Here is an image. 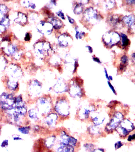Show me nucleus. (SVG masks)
Segmentation results:
<instances>
[{"instance_id": "nucleus-49", "label": "nucleus", "mask_w": 135, "mask_h": 152, "mask_svg": "<svg viewBox=\"0 0 135 152\" xmlns=\"http://www.w3.org/2000/svg\"><path fill=\"white\" fill-rule=\"evenodd\" d=\"M104 73H105V77H106V78L107 79L108 81H109V75H108L107 71V70L106 68L104 69Z\"/></svg>"}, {"instance_id": "nucleus-9", "label": "nucleus", "mask_w": 135, "mask_h": 152, "mask_svg": "<svg viewBox=\"0 0 135 152\" xmlns=\"http://www.w3.org/2000/svg\"><path fill=\"white\" fill-rule=\"evenodd\" d=\"M42 84L38 80L34 79L29 83L28 86V93L31 99L36 100L41 96L42 90Z\"/></svg>"}, {"instance_id": "nucleus-50", "label": "nucleus", "mask_w": 135, "mask_h": 152, "mask_svg": "<svg viewBox=\"0 0 135 152\" xmlns=\"http://www.w3.org/2000/svg\"><path fill=\"white\" fill-rule=\"evenodd\" d=\"M68 18V20H69V22H70V23L71 24H73V23H74V20L71 17L69 16H67Z\"/></svg>"}, {"instance_id": "nucleus-33", "label": "nucleus", "mask_w": 135, "mask_h": 152, "mask_svg": "<svg viewBox=\"0 0 135 152\" xmlns=\"http://www.w3.org/2000/svg\"><path fill=\"white\" fill-rule=\"evenodd\" d=\"M83 5L84 4L81 3V2L80 3H79V4H77L74 7V13L77 14H79L82 13L84 10Z\"/></svg>"}, {"instance_id": "nucleus-41", "label": "nucleus", "mask_w": 135, "mask_h": 152, "mask_svg": "<svg viewBox=\"0 0 135 152\" xmlns=\"http://www.w3.org/2000/svg\"><path fill=\"white\" fill-rule=\"evenodd\" d=\"M114 1H107V3L105 4V7L108 9L112 8L114 5Z\"/></svg>"}, {"instance_id": "nucleus-28", "label": "nucleus", "mask_w": 135, "mask_h": 152, "mask_svg": "<svg viewBox=\"0 0 135 152\" xmlns=\"http://www.w3.org/2000/svg\"><path fill=\"white\" fill-rule=\"evenodd\" d=\"M51 23L53 28L56 30H60L62 28L63 23L62 21L57 18L52 17L51 19Z\"/></svg>"}, {"instance_id": "nucleus-51", "label": "nucleus", "mask_w": 135, "mask_h": 152, "mask_svg": "<svg viewBox=\"0 0 135 152\" xmlns=\"http://www.w3.org/2000/svg\"><path fill=\"white\" fill-rule=\"evenodd\" d=\"M86 47H87V48L88 49V51H89V52H90V53H92L93 50H92V48L91 46H87Z\"/></svg>"}, {"instance_id": "nucleus-23", "label": "nucleus", "mask_w": 135, "mask_h": 152, "mask_svg": "<svg viewBox=\"0 0 135 152\" xmlns=\"http://www.w3.org/2000/svg\"><path fill=\"white\" fill-rule=\"evenodd\" d=\"M46 149L44 145V139L40 138L36 140L33 146L34 152H44Z\"/></svg>"}, {"instance_id": "nucleus-22", "label": "nucleus", "mask_w": 135, "mask_h": 152, "mask_svg": "<svg viewBox=\"0 0 135 152\" xmlns=\"http://www.w3.org/2000/svg\"><path fill=\"white\" fill-rule=\"evenodd\" d=\"M58 43L61 47H66L69 45L72 42L71 38L68 35L63 34L58 38Z\"/></svg>"}, {"instance_id": "nucleus-54", "label": "nucleus", "mask_w": 135, "mask_h": 152, "mask_svg": "<svg viewBox=\"0 0 135 152\" xmlns=\"http://www.w3.org/2000/svg\"><path fill=\"white\" fill-rule=\"evenodd\" d=\"M132 57L133 58L135 61V53H133L132 54Z\"/></svg>"}, {"instance_id": "nucleus-1", "label": "nucleus", "mask_w": 135, "mask_h": 152, "mask_svg": "<svg viewBox=\"0 0 135 152\" xmlns=\"http://www.w3.org/2000/svg\"><path fill=\"white\" fill-rule=\"evenodd\" d=\"M70 103L66 96H58L54 101L53 111L55 112L60 120H64L69 118L70 115Z\"/></svg>"}, {"instance_id": "nucleus-35", "label": "nucleus", "mask_w": 135, "mask_h": 152, "mask_svg": "<svg viewBox=\"0 0 135 152\" xmlns=\"http://www.w3.org/2000/svg\"><path fill=\"white\" fill-rule=\"evenodd\" d=\"M121 64L120 65V69L121 70H123L124 67L125 65L128 64V62L129 59L128 56L126 55H123L121 58Z\"/></svg>"}, {"instance_id": "nucleus-48", "label": "nucleus", "mask_w": 135, "mask_h": 152, "mask_svg": "<svg viewBox=\"0 0 135 152\" xmlns=\"http://www.w3.org/2000/svg\"><path fill=\"white\" fill-rule=\"evenodd\" d=\"M31 38L30 34L29 33H27L25 37V40L26 41H29Z\"/></svg>"}, {"instance_id": "nucleus-21", "label": "nucleus", "mask_w": 135, "mask_h": 152, "mask_svg": "<svg viewBox=\"0 0 135 152\" xmlns=\"http://www.w3.org/2000/svg\"><path fill=\"white\" fill-rule=\"evenodd\" d=\"M87 131L88 134L92 138L99 137L102 134V131L101 127L96 126L92 124L87 127Z\"/></svg>"}, {"instance_id": "nucleus-18", "label": "nucleus", "mask_w": 135, "mask_h": 152, "mask_svg": "<svg viewBox=\"0 0 135 152\" xmlns=\"http://www.w3.org/2000/svg\"><path fill=\"white\" fill-rule=\"evenodd\" d=\"M52 25L50 22L41 21L37 26V30L41 33L45 35H49L53 30Z\"/></svg>"}, {"instance_id": "nucleus-17", "label": "nucleus", "mask_w": 135, "mask_h": 152, "mask_svg": "<svg viewBox=\"0 0 135 152\" xmlns=\"http://www.w3.org/2000/svg\"><path fill=\"white\" fill-rule=\"evenodd\" d=\"M6 89L10 92L14 93L18 92L19 89V83L18 80L8 77L5 80Z\"/></svg>"}, {"instance_id": "nucleus-39", "label": "nucleus", "mask_w": 135, "mask_h": 152, "mask_svg": "<svg viewBox=\"0 0 135 152\" xmlns=\"http://www.w3.org/2000/svg\"><path fill=\"white\" fill-rule=\"evenodd\" d=\"M9 145V141L8 139H4L2 141L1 143L0 146L3 149H6Z\"/></svg>"}, {"instance_id": "nucleus-34", "label": "nucleus", "mask_w": 135, "mask_h": 152, "mask_svg": "<svg viewBox=\"0 0 135 152\" xmlns=\"http://www.w3.org/2000/svg\"><path fill=\"white\" fill-rule=\"evenodd\" d=\"M83 147L87 152H89L95 149V145L91 143H86L83 145Z\"/></svg>"}, {"instance_id": "nucleus-36", "label": "nucleus", "mask_w": 135, "mask_h": 152, "mask_svg": "<svg viewBox=\"0 0 135 152\" xmlns=\"http://www.w3.org/2000/svg\"><path fill=\"white\" fill-rule=\"evenodd\" d=\"M22 4L25 7L32 8L33 9H35L36 7L35 4L30 1H23Z\"/></svg>"}, {"instance_id": "nucleus-37", "label": "nucleus", "mask_w": 135, "mask_h": 152, "mask_svg": "<svg viewBox=\"0 0 135 152\" xmlns=\"http://www.w3.org/2000/svg\"><path fill=\"white\" fill-rule=\"evenodd\" d=\"M7 60L4 57H0V71L5 69L7 66Z\"/></svg>"}, {"instance_id": "nucleus-31", "label": "nucleus", "mask_w": 135, "mask_h": 152, "mask_svg": "<svg viewBox=\"0 0 135 152\" xmlns=\"http://www.w3.org/2000/svg\"><path fill=\"white\" fill-rule=\"evenodd\" d=\"M8 12V7L4 4H0V21L7 15Z\"/></svg>"}, {"instance_id": "nucleus-13", "label": "nucleus", "mask_w": 135, "mask_h": 152, "mask_svg": "<svg viewBox=\"0 0 135 152\" xmlns=\"http://www.w3.org/2000/svg\"><path fill=\"white\" fill-rule=\"evenodd\" d=\"M52 88L54 92L59 96L63 95L68 92L69 84L66 83L63 79L60 78L58 79Z\"/></svg>"}, {"instance_id": "nucleus-30", "label": "nucleus", "mask_w": 135, "mask_h": 152, "mask_svg": "<svg viewBox=\"0 0 135 152\" xmlns=\"http://www.w3.org/2000/svg\"><path fill=\"white\" fill-rule=\"evenodd\" d=\"M117 133L119 134V136L121 138H126V136L129 135L130 131L124 128L119 125L116 130Z\"/></svg>"}, {"instance_id": "nucleus-44", "label": "nucleus", "mask_w": 135, "mask_h": 152, "mask_svg": "<svg viewBox=\"0 0 135 152\" xmlns=\"http://www.w3.org/2000/svg\"><path fill=\"white\" fill-rule=\"evenodd\" d=\"M7 29V28L5 26L0 23V33L5 32Z\"/></svg>"}, {"instance_id": "nucleus-27", "label": "nucleus", "mask_w": 135, "mask_h": 152, "mask_svg": "<svg viewBox=\"0 0 135 152\" xmlns=\"http://www.w3.org/2000/svg\"><path fill=\"white\" fill-rule=\"evenodd\" d=\"M4 51L6 54L8 56H13L17 53L18 51V48L16 45L11 44L5 48Z\"/></svg>"}, {"instance_id": "nucleus-32", "label": "nucleus", "mask_w": 135, "mask_h": 152, "mask_svg": "<svg viewBox=\"0 0 135 152\" xmlns=\"http://www.w3.org/2000/svg\"><path fill=\"white\" fill-rule=\"evenodd\" d=\"M120 37L121 39L122 45L124 47H127L129 45V40L128 38L127 35L125 34L121 33Z\"/></svg>"}, {"instance_id": "nucleus-11", "label": "nucleus", "mask_w": 135, "mask_h": 152, "mask_svg": "<svg viewBox=\"0 0 135 152\" xmlns=\"http://www.w3.org/2000/svg\"><path fill=\"white\" fill-rule=\"evenodd\" d=\"M104 44L108 47H111L117 44L121 40V37L117 33L108 32L103 38Z\"/></svg>"}, {"instance_id": "nucleus-52", "label": "nucleus", "mask_w": 135, "mask_h": 152, "mask_svg": "<svg viewBox=\"0 0 135 152\" xmlns=\"http://www.w3.org/2000/svg\"><path fill=\"white\" fill-rule=\"evenodd\" d=\"M93 60H94V61H96V62H97V63H101L100 60V59H99V58H98V57H93Z\"/></svg>"}, {"instance_id": "nucleus-25", "label": "nucleus", "mask_w": 135, "mask_h": 152, "mask_svg": "<svg viewBox=\"0 0 135 152\" xmlns=\"http://www.w3.org/2000/svg\"><path fill=\"white\" fill-rule=\"evenodd\" d=\"M120 125L128 130L131 132L135 130V126L134 124L129 120L127 119L123 120Z\"/></svg>"}, {"instance_id": "nucleus-53", "label": "nucleus", "mask_w": 135, "mask_h": 152, "mask_svg": "<svg viewBox=\"0 0 135 152\" xmlns=\"http://www.w3.org/2000/svg\"><path fill=\"white\" fill-rule=\"evenodd\" d=\"M109 81H113V77H112V76H109Z\"/></svg>"}, {"instance_id": "nucleus-47", "label": "nucleus", "mask_w": 135, "mask_h": 152, "mask_svg": "<svg viewBox=\"0 0 135 152\" xmlns=\"http://www.w3.org/2000/svg\"><path fill=\"white\" fill-rule=\"evenodd\" d=\"M57 16L60 17L61 18L63 19H65V17H64V14L62 12V11H59L58 12H56Z\"/></svg>"}, {"instance_id": "nucleus-7", "label": "nucleus", "mask_w": 135, "mask_h": 152, "mask_svg": "<svg viewBox=\"0 0 135 152\" xmlns=\"http://www.w3.org/2000/svg\"><path fill=\"white\" fill-rule=\"evenodd\" d=\"M96 111V107L94 104L81 105L77 111V117L81 121L89 120L92 114Z\"/></svg>"}, {"instance_id": "nucleus-8", "label": "nucleus", "mask_w": 135, "mask_h": 152, "mask_svg": "<svg viewBox=\"0 0 135 152\" xmlns=\"http://www.w3.org/2000/svg\"><path fill=\"white\" fill-rule=\"evenodd\" d=\"M59 120H60L58 115L53 111L42 117L40 122L41 125L49 130H51L55 128Z\"/></svg>"}, {"instance_id": "nucleus-46", "label": "nucleus", "mask_w": 135, "mask_h": 152, "mask_svg": "<svg viewBox=\"0 0 135 152\" xmlns=\"http://www.w3.org/2000/svg\"><path fill=\"white\" fill-rule=\"evenodd\" d=\"M89 152H105V150L103 148H95Z\"/></svg>"}, {"instance_id": "nucleus-45", "label": "nucleus", "mask_w": 135, "mask_h": 152, "mask_svg": "<svg viewBox=\"0 0 135 152\" xmlns=\"http://www.w3.org/2000/svg\"><path fill=\"white\" fill-rule=\"evenodd\" d=\"M135 139V133L132 135H129L128 137L127 141L129 142L132 141Z\"/></svg>"}, {"instance_id": "nucleus-42", "label": "nucleus", "mask_w": 135, "mask_h": 152, "mask_svg": "<svg viewBox=\"0 0 135 152\" xmlns=\"http://www.w3.org/2000/svg\"><path fill=\"white\" fill-rule=\"evenodd\" d=\"M12 139L14 141H22L23 140V138L19 135L14 134L12 135Z\"/></svg>"}, {"instance_id": "nucleus-55", "label": "nucleus", "mask_w": 135, "mask_h": 152, "mask_svg": "<svg viewBox=\"0 0 135 152\" xmlns=\"http://www.w3.org/2000/svg\"><path fill=\"white\" fill-rule=\"evenodd\" d=\"M1 131H2V126L0 124V135L1 134Z\"/></svg>"}, {"instance_id": "nucleus-19", "label": "nucleus", "mask_w": 135, "mask_h": 152, "mask_svg": "<svg viewBox=\"0 0 135 152\" xmlns=\"http://www.w3.org/2000/svg\"><path fill=\"white\" fill-rule=\"evenodd\" d=\"M27 117L29 120L36 123L40 122L42 118L35 107L28 109Z\"/></svg>"}, {"instance_id": "nucleus-16", "label": "nucleus", "mask_w": 135, "mask_h": 152, "mask_svg": "<svg viewBox=\"0 0 135 152\" xmlns=\"http://www.w3.org/2000/svg\"><path fill=\"white\" fill-rule=\"evenodd\" d=\"M8 74L10 77L18 80L23 75L22 69L16 65L12 64L8 67Z\"/></svg>"}, {"instance_id": "nucleus-12", "label": "nucleus", "mask_w": 135, "mask_h": 152, "mask_svg": "<svg viewBox=\"0 0 135 152\" xmlns=\"http://www.w3.org/2000/svg\"><path fill=\"white\" fill-rule=\"evenodd\" d=\"M99 15L98 12L92 8H89L85 11L84 19L86 22L92 24H95L99 19Z\"/></svg>"}, {"instance_id": "nucleus-40", "label": "nucleus", "mask_w": 135, "mask_h": 152, "mask_svg": "<svg viewBox=\"0 0 135 152\" xmlns=\"http://www.w3.org/2000/svg\"><path fill=\"white\" fill-rule=\"evenodd\" d=\"M123 146V143L121 141H118L116 142L114 144L115 149V150H117L121 148Z\"/></svg>"}, {"instance_id": "nucleus-24", "label": "nucleus", "mask_w": 135, "mask_h": 152, "mask_svg": "<svg viewBox=\"0 0 135 152\" xmlns=\"http://www.w3.org/2000/svg\"><path fill=\"white\" fill-rule=\"evenodd\" d=\"M27 20L28 19L27 16L22 12H19L18 13L17 18L15 19L14 21L21 26H24L26 24Z\"/></svg>"}, {"instance_id": "nucleus-15", "label": "nucleus", "mask_w": 135, "mask_h": 152, "mask_svg": "<svg viewBox=\"0 0 135 152\" xmlns=\"http://www.w3.org/2000/svg\"><path fill=\"white\" fill-rule=\"evenodd\" d=\"M44 145L47 150H51L58 143L56 134H51L48 135L44 139Z\"/></svg>"}, {"instance_id": "nucleus-26", "label": "nucleus", "mask_w": 135, "mask_h": 152, "mask_svg": "<svg viewBox=\"0 0 135 152\" xmlns=\"http://www.w3.org/2000/svg\"><path fill=\"white\" fill-rule=\"evenodd\" d=\"M18 130L22 134L27 135L29 134L32 131V127L30 125H22L18 127Z\"/></svg>"}, {"instance_id": "nucleus-2", "label": "nucleus", "mask_w": 135, "mask_h": 152, "mask_svg": "<svg viewBox=\"0 0 135 152\" xmlns=\"http://www.w3.org/2000/svg\"><path fill=\"white\" fill-rule=\"evenodd\" d=\"M53 103L50 95H41L35 100V107L43 117L53 111Z\"/></svg>"}, {"instance_id": "nucleus-43", "label": "nucleus", "mask_w": 135, "mask_h": 152, "mask_svg": "<svg viewBox=\"0 0 135 152\" xmlns=\"http://www.w3.org/2000/svg\"><path fill=\"white\" fill-rule=\"evenodd\" d=\"M107 83H108V86H109V87H110V89L111 90V91L113 92V93L115 94V95H117V92H116V90H115V89L114 86H113V85L111 84L110 81H107Z\"/></svg>"}, {"instance_id": "nucleus-3", "label": "nucleus", "mask_w": 135, "mask_h": 152, "mask_svg": "<svg viewBox=\"0 0 135 152\" xmlns=\"http://www.w3.org/2000/svg\"><path fill=\"white\" fill-rule=\"evenodd\" d=\"M83 80L77 77L70 82L68 92L70 97L74 99H81L84 97L85 94L83 88Z\"/></svg>"}, {"instance_id": "nucleus-14", "label": "nucleus", "mask_w": 135, "mask_h": 152, "mask_svg": "<svg viewBox=\"0 0 135 152\" xmlns=\"http://www.w3.org/2000/svg\"><path fill=\"white\" fill-rule=\"evenodd\" d=\"M106 118L104 114L96 111L92 114L89 120L94 126L101 127V126L105 122Z\"/></svg>"}, {"instance_id": "nucleus-5", "label": "nucleus", "mask_w": 135, "mask_h": 152, "mask_svg": "<svg viewBox=\"0 0 135 152\" xmlns=\"http://www.w3.org/2000/svg\"><path fill=\"white\" fill-rule=\"evenodd\" d=\"M58 143L70 145L76 148L79 142L77 139L70 135L65 129L58 130L57 134Z\"/></svg>"}, {"instance_id": "nucleus-4", "label": "nucleus", "mask_w": 135, "mask_h": 152, "mask_svg": "<svg viewBox=\"0 0 135 152\" xmlns=\"http://www.w3.org/2000/svg\"><path fill=\"white\" fill-rule=\"evenodd\" d=\"M15 96L14 93L4 92L0 95V108L3 111H8L14 109Z\"/></svg>"}, {"instance_id": "nucleus-6", "label": "nucleus", "mask_w": 135, "mask_h": 152, "mask_svg": "<svg viewBox=\"0 0 135 152\" xmlns=\"http://www.w3.org/2000/svg\"><path fill=\"white\" fill-rule=\"evenodd\" d=\"M124 119V116L122 113L118 111L115 112L105 126L104 131L107 134L113 133L116 130Z\"/></svg>"}, {"instance_id": "nucleus-38", "label": "nucleus", "mask_w": 135, "mask_h": 152, "mask_svg": "<svg viewBox=\"0 0 135 152\" xmlns=\"http://www.w3.org/2000/svg\"><path fill=\"white\" fill-rule=\"evenodd\" d=\"M75 30L76 31V37L77 39H81L84 37L85 35L84 32L81 31L77 27L75 28Z\"/></svg>"}, {"instance_id": "nucleus-20", "label": "nucleus", "mask_w": 135, "mask_h": 152, "mask_svg": "<svg viewBox=\"0 0 135 152\" xmlns=\"http://www.w3.org/2000/svg\"><path fill=\"white\" fill-rule=\"evenodd\" d=\"M54 152H76V148L62 143H58L53 148Z\"/></svg>"}, {"instance_id": "nucleus-29", "label": "nucleus", "mask_w": 135, "mask_h": 152, "mask_svg": "<svg viewBox=\"0 0 135 152\" xmlns=\"http://www.w3.org/2000/svg\"><path fill=\"white\" fill-rule=\"evenodd\" d=\"M123 21L126 25L128 26L131 27L134 25L135 23V18L134 16L132 15L126 16L123 18Z\"/></svg>"}, {"instance_id": "nucleus-10", "label": "nucleus", "mask_w": 135, "mask_h": 152, "mask_svg": "<svg viewBox=\"0 0 135 152\" xmlns=\"http://www.w3.org/2000/svg\"><path fill=\"white\" fill-rule=\"evenodd\" d=\"M51 49V45L48 42L46 41L39 42L35 44L34 46L35 53L41 58L48 56Z\"/></svg>"}]
</instances>
